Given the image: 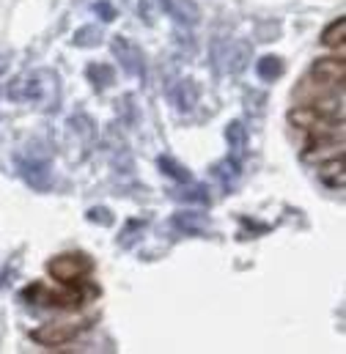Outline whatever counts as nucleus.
<instances>
[{
    "label": "nucleus",
    "mask_w": 346,
    "mask_h": 354,
    "mask_svg": "<svg viewBox=\"0 0 346 354\" xmlns=\"http://www.w3.org/2000/svg\"><path fill=\"white\" fill-rule=\"evenodd\" d=\"M113 66H107V64H93V66H88V77L93 80V86L99 83V88H104V86H110L113 83Z\"/></svg>",
    "instance_id": "12"
},
{
    "label": "nucleus",
    "mask_w": 346,
    "mask_h": 354,
    "mask_svg": "<svg viewBox=\"0 0 346 354\" xmlns=\"http://www.w3.org/2000/svg\"><path fill=\"white\" fill-rule=\"evenodd\" d=\"M96 11H99V14H102V19H107V22L116 17V11H113L107 3H96Z\"/></svg>",
    "instance_id": "16"
},
{
    "label": "nucleus",
    "mask_w": 346,
    "mask_h": 354,
    "mask_svg": "<svg viewBox=\"0 0 346 354\" xmlns=\"http://www.w3.org/2000/svg\"><path fill=\"white\" fill-rule=\"evenodd\" d=\"M319 176H322V181L327 184V187H333V189H344V151L341 154H336L322 171H319Z\"/></svg>",
    "instance_id": "7"
},
{
    "label": "nucleus",
    "mask_w": 346,
    "mask_h": 354,
    "mask_svg": "<svg viewBox=\"0 0 346 354\" xmlns=\"http://www.w3.org/2000/svg\"><path fill=\"white\" fill-rule=\"evenodd\" d=\"M173 223H176V225L181 228V231H187V234H198V231H201V228L206 225V223H203L201 217L195 220L192 214H184V212H181V214H176V220H173Z\"/></svg>",
    "instance_id": "14"
},
{
    "label": "nucleus",
    "mask_w": 346,
    "mask_h": 354,
    "mask_svg": "<svg viewBox=\"0 0 346 354\" xmlns=\"http://www.w3.org/2000/svg\"><path fill=\"white\" fill-rule=\"evenodd\" d=\"M47 269L55 280L72 286V283H80L88 272L93 269V261L88 259L86 253H61L55 259L47 261Z\"/></svg>",
    "instance_id": "2"
},
{
    "label": "nucleus",
    "mask_w": 346,
    "mask_h": 354,
    "mask_svg": "<svg viewBox=\"0 0 346 354\" xmlns=\"http://www.w3.org/2000/svg\"><path fill=\"white\" fill-rule=\"evenodd\" d=\"M88 220H93V223L99 220L102 225H110V223H113V217H110L107 209H91V212H88Z\"/></svg>",
    "instance_id": "15"
},
{
    "label": "nucleus",
    "mask_w": 346,
    "mask_h": 354,
    "mask_svg": "<svg viewBox=\"0 0 346 354\" xmlns=\"http://www.w3.org/2000/svg\"><path fill=\"white\" fill-rule=\"evenodd\" d=\"M88 330V322L80 324H72V322H55V324H42L30 333V338L42 346H61V344H69L75 341L78 335H83Z\"/></svg>",
    "instance_id": "3"
},
{
    "label": "nucleus",
    "mask_w": 346,
    "mask_h": 354,
    "mask_svg": "<svg viewBox=\"0 0 346 354\" xmlns=\"http://www.w3.org/2000/svg\"><path fill=\"white\" fill-rule=\"evenodd\" d=\"M160 168H163L171 178H176V181H192L190 171H187V168H181L179 162H173L171 157H160Z\"/></svg>",
    "instance_id": "13"
},
{
    "label": "nucleus",
    "mask_w": 346,
    "mask_h": 354,
    "mask_svg": "<svg viewBox=\"0 0 346 354\" xmlns=\"http://www.w3.org/2000/svg\"><path fill=\"white\" fill-rule=\"evenodd\" d=\"M19 174H22V178L30 187H36V189H47V184H50V171L42 162H25V160H19Z\"/></svg>",
    "instance_id": "6"
},
{
    "label": "nucleus",
    "mask_w": 346,
    "mask_h": 354,
    "mask_svg": "<svg viewBox=\"0 0 346 354\" xmlns=\"http://www.w3.org/2000/svg\"><path fill=\"white\" fill-rule=\"evenodd\" d=\"M226 138H228V143H231V149H234V157H231V160L239 162V157H242V151H245V143H248L245 127H242L239 121H231L228 129H226Z\"/></svg>",
    "instance_id": "9"
},
{
    "label": "nucleus",
    "mask_w": 346,
    "mask_h": 354,
    "mask_svg": "<svg viewBox=\"0 0 346 354\" xmlns=\"http://www.w3.org/2000/svg\"><path fill=\"white\" fill-rule=\"evenodd\" d=\"M344 36H346V19L338 17L336 22H330L322 30V44L325 47H333V50H344Z\"/></svg>",
    "instance_id": "8"
},
{
    "label": "nucleus",
    "mask_w": 346,
    "mask_h": 354,
    "mask_svg": "<svg viewBox=\"0 0 346 354\" xmlns=\"http://www.w3.org/2000/svg\"><path fill=\"white\" fill-rule=\"evenodd\" d=\"M113 53L118 55L121 66H124L129 75H140V77H143V53L138 50V44H132V41L124 39V36H116Z\"/></svg>",
    "instance_id": "4"
},
{
    "label": "nucleus",
    "mask_w": 346,
    "mask_h": 354,
    "mask_svg": "<svg viewBox=\"0 0 346 354\" xmlns=\"http://www.w3.org/2000/svg\"><path fill=\"white\" fill-rule=\"evenodd\" d=\"M311 72H313L316 83H322V86H341L346 75V64L344 58H319Z\"/></svg>",
    "instance_id": "5"
},
{
    "label": "nucleus",
    "mask_w": 346,
    "mask_h": 354,
    "mask_svg": "<svg viewBox=\"0 0 346 354\" xmlns=\"http://www.w3.org/2000/svg\"><path fill=\"white\" fill-rule=\"evenodd\" d=\"M256 72H259L261 80H277L283 75V61L275 58V55H266L256 64Z\"/></svg>",
    "instance_id": "11"
},
{
    "label": "nucleus",
    "mask_w": 346,
    "mask_h": 354,
    "mask_svg": "<svg viewBox=\"0 0 346 354\" xmlns=\"http://www.w3.org/2000/svg\"><path fill=\"white\" fill-rule=\"evenodd\" d=\"M22 299H28L33 305H44V308H69V310H75V308H80L86 302V294L75 291V288H69V291H50L44 283H33V286H28L22 291Z\"/></svg>",
    "instance_id": "1"
},
{
    "label": "nucleus",
    "mask_w": 346,
    "mask_h": 354,
    "mask_svg": "<svg viewBox=\"0 0 346 354\" xmlns=\"http://www.w3.org/2000/svg\"><path fill=\"white\" fill-rule=\"evenodd\" d=\"M173 102H176V107H181V110H190V107L198 102V88H195L190 80L179 83V88L173 91Z\"/></svg>",
    "instance_id": "10"
}]
</instances>
